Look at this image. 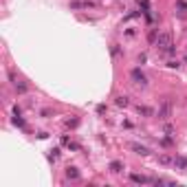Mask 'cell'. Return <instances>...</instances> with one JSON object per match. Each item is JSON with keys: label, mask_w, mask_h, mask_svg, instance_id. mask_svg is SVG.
I'll return each mask as SVG.
<instances>
[{"label": "cell", "mask_w": 187, "mask_h": 187, "mask_svg": "<svg viewBox=\"0 0 187 187\" xmlns=\"http://www.w3.org/2000/svg\"><path fill=\"white\" fill-rule=\"evenodd\" d=\"M172 112H174V106H172V101H163V103H161V108H158V119L167 121V119L172 117Z\"/></svg>", "instance_id": "cell-3"}, {"label": "cell", "mask_w": 187, "mask_h": 187, "mask_svg": "<svg viewBox=\"0 0 187 187\" xmlns=\"http://www.w3.org/2000/svg\"><path fill=\"white\" fill-rule=\"evenodd\" d=\"M161 143L165 145V148H170V145L174 143V139H172V137H165V139H161Z\"/></svg>", "instance_id": "cell-15"}, {"label": "cell", "mask_w": 187, "mask_h": 187, "mask_svg": "<svg viewBox=\"0 0 187 187\" xmlns=\"http://www.w3.org/2000/svg\"><path fill=\"white\" fill-rule=\"evenodd\" d=\"M158 163H163V165H170V163H174V161L167 156V154H161V156H158Z\"/></svg>", "instance_id": "cell-12"}, {"label": "cell", "mask_w": 187, "mask_h": 187, "mask_svg": "<svg viewBox=\"0 0 187 187\" xmlns=\"http://www.w3.org/2000/svg\"><path fill=\"white\" fill-rule=\"evenodd\" d=\"M130 181L137 183V185H145V183H152V178L143 176V174H130Z\"/></svg>", "instance_id": "cell-6"}, {"label": "cell", "mask_w": 187, "mask_h": 187, "mask_svg": "<svg viewBox=\"0 0 187 187\" xmlns=\"http://www.w3.org/2000/svg\"><path fill=\"white\" fill-rule=\"evenodd\" d=\"M13 86H15V90H18L20 95H24L27 90H29V86H27V84H22V82H18V79L13 82Z\"/></svg>", "instance_id": "cell-10"}, {"label": "cell", "mask_w": 187, "mask_h": 187, "mask_svg": "<svg viewBox=\"0 0 187 187\" xmlns=\"http://www.w3.org/2000/svg\"><path fill=\"white\" fill-rule=\"evenodd\" d=\"M185 62H187V57H185Z\"/></svg>", "instance_id": "cell-20"}, {"label": "cell", "mask_w": 187, "mask_h": 187, "mask_svg": "<svg viewBox=\"0 0 187 187\" xmlns=\"http://www.w3.org/2000/svg\"><path fill=\"white\" fill-rule=\"evenodd\" d=\"M108 167H110V172H112V174H119V172L123 170V163H121V161H112Z\"/></svg>", "instance_id": "cell-8"}, {"label": "cell", "mask_w": 187, "mask_h": 187, "mask_svg": "<svg viewBox=\"0 0 187 187\" xmlns=\"http://www.w3.org/2000/svg\"><path fill=\"white\" fill-rule=\"evenodd\" d=\"M117 106H123V108H126V106H128V97H117Z\"/></svg>", "instance_id": "cell-14"}, {"label": "cell", "mask_w": 187, "mask_h": 187, "mask_svg": "<svg viewBox=\"0 0 187 187\" xmlns=\"http://www.w3.org/2000/svg\"><path fill=\"white\" fill-rule=\"evenodd\" d=\"M139 7L143 9V13H145V11H150V0H139Z\"/></svg>", "instance_id": "cell-13"}, {"label": "cell", "mask_w": 187, "mask_h": 187, "mask_svg": "<svg viewBox=\"0 0 187 187\" xmlns=\"http://www.w3.org/2000/svg\"><path fill=\"white\" fill-rule=\"evenodd\" d=\"M154 44H156V49L158 51H165V53H167L170 49H172V33H167V31H165V33H158V38H156V42H154Z\"/></svg>", "instance_id": "cell-1"}, {"label": "cell", "mask_w": 187, "mask_h": 187, "mask_svg": "<svg viewBox=\"0 0 187 187\" xmlns=\"http://www.w3.org/2000/svg\"><path fill=\"white\" fill-rule=\"evenodd\" d=\"M176 5H178V9H187V2H183V0H178Z\"/></svg>", "instance_id": "cell-19"}, {"label": "cell", "mask_w": 187, "mask_h": 187, "mask_svg": "<svg viewBox=\"0 0 187 187\" xmlns=\"http://www.w3.org/2000/svg\"><path fill=\"white\" fill-rule=\"evenodd\" d=\"M167 66H170V68H178L181 64H178V59H170V62H167Z\"/></svg>", "instance_id": "cell-17"}, {"label": "cell", "mask_w": 187, "mask_h": 187, "mask_svg": "<svg viewBox=\"0 0 187 187\" xmlns=\"http://www.w3.org/2000/svg\"><path fill=\"white\" fill-rule=\"evenodd\" d=\"M66 178L77 181V178H79V170H77V167H66Z\"/></svg>", "instance_id": "cell-9"}, {"label": "cell", "mask_w": 187, "mask_h": 187, "mask_svg": "<svg viewBox=\"0 0 187 187\" xmlns=\"http://www.w3.org/2000/svg\"><path fill=\"white\" fill-rule=\"evenodd\" d=\"M130 79H132L137 86H148V77H145V73H143L141 68H132L130 70Z\"/></svg>", "instance_id": "cell-2"}, {"label": "cell", "mask_w": 187, "mask_h": 187, "mask_svg": "<svg viewBox=\"0 0 187 187\" xmlns=\"http://www.w3.org/2000/svg\"><path fill=\"white\" fill-rule=\"evenodd\" d=\"M68 7L70 9H88V7H95V2H88V0H73Z\"/></svg>", "instance_id": "cell-4"}, {"label": "cell", "mask_w": 187, "mask_h": 187, "mask_svg": "<svg viewBox=\"0 0 187 187\" xmlns=\"http://www.w3.org/2000/svg\"><path fill=\"white\" fill-rule=\"evenodd\" d=\"M174 165H176V167L187 170V156H178V158H174Z\"/></svg>", "instance_id": "cell-11"}, {"label": "cell", "mask_w": 187, "mask_h": 187, "mask_svg": "<svg viewBox=\"0 0 187 187\" xmlns=\"http://www.w3.org/2000/svg\"><path fill=\"white\" fill-rule=\"evenodd\" d=\"M156 38H158V33H156V31H150V35H148V40H150V42H156Z\"/></svg>", "instance_id": "cell-18"}, {"label": "cell", "mask_w": 187, "mask_h": 187, "mask_svg": "<svg viewBox=\"0 0 187 187\" xmlns=\"http://www.w3.org/2000/svg\"><path fill=\"white\" fill-rule=\"evenodd\" d=\"M137 112H139V114H143V117H152L154 110H152V108H148V106H137Z\"/></svg>", "instance_id": "cell-7"}, {"label": "cell", "mask_w": 187, "mask_h": 187, "mask_svg": "<svg viewBox=\"0 0 187 187\" xmlns=\"http://www.w3.org/2000/svg\"><path fill=\"white\" fill-rule=\"evenodd\" d=\"M130 150H134V152H137V154H141V156H148V154H150V150L148 148H145V145H141V143H130Z\"/></svg>", "instance_id": "cell-5"}, {"label": "cell", "mask_w": 187, "mask_h": 187, "mask_svg": "<svg viewBox=\"0 0 187 187\" xmlns=\"http://www.w3.org/2000/svg\"><path fill=\"white\" fill-rule=\"evenodd\" d=\"M13 123H15V126H20V128H24V121L20 119V114H15V117H13Z\"/></svg>", "instance_id": "cell-16"}]
</instances>
